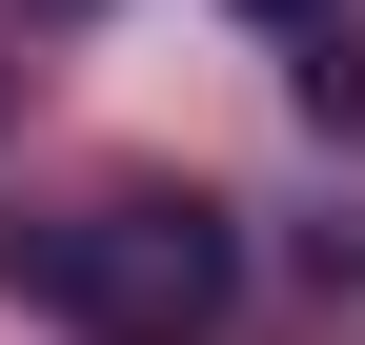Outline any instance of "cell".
<instances>
[{"instance_id": "obj_1", "label": "cell", "mask_w": 365, "mask_h": 345, "mask_svg": "<svg viewBox=\"0 0 365 345\" xmlns=\"http://www.w3.org/2000/svg\"><path fill=\"white\" fill-rule=\"evenodd\" d=\"M21 284L102 345H203L223 325V203L203 183H102L61 224H21Z\"/></svg>"}, {"instance_id": "obj_2", "label": "cell", "mask_w": 365, "mask_h": 345, "mask_svg": "<svg viewBox=\"0 0 365 345\" xmlns=\"http://www.w3.org/2000/svg\"><path fill=\"white\" fill-rule=\"evenodd\" d=\"M244 21H345V0H244Z\"/></svg>"}]
</instances>
